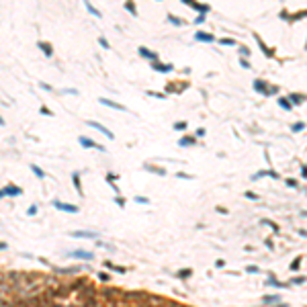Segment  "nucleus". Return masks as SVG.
Wrapping results in <instances>:
<instances>
[{
  "label": "nucleus",
  "mask_w": 307,
  "mask_h": 307,
  "mask_svg": "<svg viewBox=\"0 0 307 307\" xmlns=\"http://www.w3.org/2000/svg\"><path fill=\"white\" fill-rule=\"evenodd\" d=\"M53 207H55V209H60V211H66V213H78V207H76V205L61 203V201H57V199L53 201Z\"/></svg>",
  "instance_id": "f257e3e1"
},
{
  "label": "nucleus",
  "mask_w": 307,
  "mask_h": 307,
  "mask_svg": "<svg viewBox=\"0 0 307 307\" xmlns=\"http://www.w3.org/2000/svg\"><path fill=\"white\" fill-rule=\"evenodd\" d=\"M2 197H6V195H10V197H19L20 195V188L19 186H14V184H8V186H4L2 188V192H0Z\"/></svg>",
  "instance_id": "f03ea898"
},
{
  "label": "nucleus",
  "mask_w": 307,
  "mask_h": 307,
  "mask_svg": "<svg viewBox=\"0 0 307 307\" xmlns=\"http://www.w3.org/2000/svg\"><path fill=\"white\" fill-rule=\"evenodd\" d=\"M70 256H74V258H80V260H92V258H94V254H92V252H86V250H74V252L70 254Z\"/></svg>",
  "instance_id": "7ed1b4c3"
},
{
  "label": "nucleus",
  "mask_w": 307,
  "mask_h": 307,
  "mask_svg": "<svg viewBox=\"0 0 307 307\" xmlns=\"http://www.w3.org/2000/svg\"><path fill=\"white\" fill-rule=\"evenodd\" d=\"M78 141H80V145H82V148H96V150L104 152V148H102V145H96V143H94V139H88V137H80Z\"/></svg>",
  "instance_id": "20e7f679"
},
{
  "label": "nucleus",
  "mask_w": 307,
  "mask_h": 307,
  "mask_svg": "<svg viewBox=\"0 0 307 307\" xmlns=\"http://www.w3.org/2000/svg\"><path fill=\"white\" fill-rule=\"evenodd\" d=\"M88 125H90V127H94V129H98V131L102 133V135H107L109 139H113V137H115V135H113V133H111L109 129H107V127H102L101 123H96V121H88Z\"/></svg>",
  "instance_id": "39448f33"
},
{
  "label": "nucleus",
  "mask_w": 307,
  "mask_h": 307,
  "mask_svg": "<svg viewBox=\"0 0 307 307\" xmlns=\"http://www.w3.org/2000/svg\"><path fill=\"white\" fill-rule=\"evenodd\" d=\"M195 39H197V41H207V43H213V41H215V37H213V35H209V33L199 31V33L195 35Z\"/></svg>",
  "instance_id": "423d86ee"
},
{
  "label": "nucleus",
  "mask_w": 307,
  "mask_h": 307,
  "mask_svg": "<svg viewBox=\"0 0 307 307\" xmlns=\"http://www.w3.org/2000/svg\"><path fill=\"white\" fill-rule=\"evenodd\" d=\"M39 49L43 51V53L47 55V57H51L53 55V49H51V45L49 43H45V41H39Z\"/></svg>",
  "instance_id": "0eeeda50"
},
{
  "label": "nucleus",
  "mask_w": 307,
  "mask_h": 307,
  "mask_svg": "<svg viewBox=\"0 0 307 307\" xmlns=\"http://www.w3.org/2000/svg\"><path fill=\"white\" fill-rule=\"evenodd\" d=\"M74 238H98L96 232H72Z\"/></svg>",
  "instance_id": "6e6552de"
},
{
  "label": "nucleus",
  "mask_w": 307,
  "mask_h": 307,
  "mask_svg": "<svg viewBox=\"0 0 307 307\" xmlns=\"http://www.w3.org/2000/svg\"><path fill=\"white\" fill-rule=\"evenodd\" d=\"M152 68L158 70V72H172V66H164V64H158V60H156V61H152Z\"/></svg>",
  "instance_id": "1a4fd4ad"
},
{
  "label": "nucleus",
  "mask_w": 307,
  "mask_h": 307,
  "mask_svg": "<svg viewBox=\"0 0 307 307\" xmlns=\"http://www.w3.org/2000/svg\"><path fill=\"white\" fill-rule=\"evenodd\" d=\"M139 55L148 57V60H158V53H154V51H150V49H145V47H139Z\"/></svg>",
  "instance_id": "9d476101"
},
{
  "label": "nucleus",
  "mask_w": 307,
  "mask_h": 307,
  "mask_svg": "<svg viewBox=\"0 0 307 307\" xmlns=\"http://www.w3.org/2000/svg\"><path fill=\"white\" fill-rule=\"evenodd\" d=\"M101 104H107V107H111V109H115V111H125V107H121V104H117V102H113V101H107V98H101Z\"/></svg>",
  "instance_id": "9b49d317"
},
{
  "label": "nucleus",
  "mask_w": 307,
  "mask_h": 307,
  "mask_svg": "<svg viewBox=\"0 0 307 307\" xmlns=\"http://www.w3.org/2000/svg\"><path fill=\"white\" fill-rule=\"evenodd\" d=\"M254 88L258 90V92H262V94H266L268 86H266V82H264V80H254Z\"/></svg>",
  "instance_id": "f8f14e48"
},
{
  "label": "nucleus",
  "mask_w": 307,
  "mask_h": 307,
  "mask_svg": "<svg viewBox=\"0 0 307 307\" xmlns=\"http://www.w3.org/2000/svg\"><path fill=\"white\" fill-rule=\"evenodd\" d=\"M254 39L258 41V45H260V49H262V51H264V55H266V57H272V49H268V47H266L264 43H262V41H260V37H258V35H254Z\"/></svg>",
  "instance_id": "ddd939ff"
},
{
  "label": "nucleus",
  "mask_w": 307,
  "mask_h": 307,
  "mask_svg": "<svg viewBox=\"0 0 307 307\" xmlns=\"http://www.w3.org/2000/svg\"><path fill=\"white\" fill-rule=\"evenodd\" d=\"M72 182H74V186H76V191L82 195V186H80V176H78V172H74L72 174Z\"/></svg>",
  "instance_id": "4468645a"
},
{
  "label": "nucleus",
  "mask_w": 307,
  "mask_h": 307,
  "mask_svg": "<svg viewBox=\"0 0 307 307\" xmlns=\"http://www.w3.org/2000/svg\"><path fill=\"white\" fill-rule=\"evenodd\" d=\"M84 4H86V8H88V13H90V14H94V16H98V19H101V10H96V8L90 4L88 0H84Z\"/></svg>",
  "instance_id": "2eb2a0df"
},
{
  "label": "nucleus",
  "mask_w": 307,
  "mask_h": 307,
  "mask_svg": "<svg viewBox=\"0 0 307 307\" xmlns=\"http://www.w3.org/2000/svg\"><path fill=\"white\" fill-rule=\"evenodd\" d=\"M192 8H195L197 13H201V14H205L207 10H209V6H207V4H199V2H195V4H192Z\"/></svg>",
  "instance_id": "dca6fc26"
},
{
  "label": "nucleus",
  "mask_w": 307,
  "mask_h": 307,
  "mask_svg": "<svg viewBox=\"0 0 307 307\" xmlns=\"http://www.w3.org/2000/svg\"><path fill=\"white\" fill-rule=\"evenodd\" d=\"M262 301H264V303H280V297H276V295H266Z\"/></svg>",
  "instance_id": "f3484780"
},
{
  "label": "nucleus",
  "mask_w": 307,
  "mask_h": 307,
  "mask_svg": "<svg viewBox=\"0 0 307 307\" xmlns=\"http://www.w3.org/2000/svg\"><path fill=\"white\" fill-rule=\"evenodd\" d=\"M31 170L35 172V176H39V178H43V176H45V172L41 170V168L37 166V164H31Z\"/></svg>",
  "instance_id": "a211bd4d"
},
{
  "label": "nucleus",
  "mask_w": 307,
  "mask_h": 307,
  "mask_svg": "<svg viewBox=\"0 0 307 307\" xmlns=\"http://www.w3.org/2000/svg\"><path fill=\"white\" fill-rule=\"evenodd\" d=\"M279 104L283 107V109H287V111H291V109H293L291 101H287V98H279Z\"/></svg>",
  "instance_id": "6ab92c4d"
},
{
  "label": "nucleus",
  "mask_w": 307,
  "mask_h": 307,
  "mask_svg": "<svg viewBox=\"0 0 307 307\" xmlns=\"http://www.w3.org/2000/svg\"><path fill=\"white\" fill-rule=\"evenodd\" d=\"M178 143H180L182 148H184V145H192V143H195V137H182Z\"/></svg>",
  "instance_id": "aec40b11"
},
{
  "label": "nucleus",
  "mask_w": 307,
  "mask_h": 307,
  "mask_svg": "<svg viewBox=\"0 0 307 307\" xmlns=\"http://www.w3.org/2000/svg\"><path fill=\"white\" fill-rule=\"evenodd\" d=\"M104 266H107V268H111V270H115V272H125V268L115 266V264H111V262H104Z\"/></svg>",
  "instance_id": "412c9836"
},
{
  "label": "nucleus",
  "mask_w": 307,
  "mask_h": 307,
  "mask_svg": "<svg viewBox=\"0 0 307 307\" xmlns=\"http://www.w3.org/2000/svg\"><path fill=\"white\" fill-rule=\"evenodd\" d=\"M168 20H170L174 27H180V25H182V20L178 19V16H172V14H168Z\"/></svg>",
  "instance_id": "4be33fe9"
},
{
  "label": "nucleus",
  "mask_w": 307,
  "mask_h": 307,
  "mask_svg": "<svg viewBox=\"0 0 307 307\" xmlns=\"http://www.w3.org/2000/svg\"><path fill=\"white\" fill-rule=\"evenodd\" d=\"M191 272H192L191 268H182V270H178V276H180V279H186V276H191Z\"/></svg>",
  "instance_id": "5701e85b"
},
{
  "label": "nucleus",
  "mask_w": 307,
  "mask_h": 307,
  "mask_svg": "<svg viewBox=\"0 0 307 307\" xmlns=\"http://www.w3.org/2000/svg\"><path fill=\"white\" fill-rule=\"evenodd\" d=\"M266 283H268V285H272V287H279V289H280V287H285V285H283V283H279V280L274 279V276H270V279L266 280Z\"/></svg>",
  "instance_id": "b1692460"
},
{
  "label": "nucleus",
  "mask_w": 307,
  "mask_h": 307,
  "mask_svg": "<svg viewBox=\"0 0 307 307\" xmlns=\"http://www.w3.org/2000/svg\"><path fill=\"white\" fill-rule=\"evenodd\" d=\"M125 8H127V10H129L131 14H135V13H137V10H135V6H133V2H131V0H127V4H125Z\"/></svg>",
  "instance_id": "393cba45"
},
{
  "label": "nucleus",
  "mask_w": 307,
  "mask_h": 307,
  "mask_svg": "<svg viewBox=\"0 0 307 307\" xmlns=\"http://www.w3.org/2000/svg\"><path fill=\"white\" fill-rule=\"evenodd\" d=\"M291 101H293V102H303V101H305V96H301V94H291Z\"/></svg>",
  "instance_id": "a878e982"
},
{
  "label": "nucleus",
  "mask_w": 307,
  "mask_h": 307,
  "mask_svg": "<svg viewBox=\"0 0 307 307\" xmlns=\"http://www.w3.org/2000/svg\"><path fill=\"white\" fill-rule=\"evenodd\" d=\"M291 129H293L295 133H297V131H301V129H305V125H303V123H295V125H293V127H291Z\"/></svg>",
  "instance_id": "bb28decb"
},
{
  "label": "nucleus",
  "mask_w": 307,
  "mask_h": 307,
  "mask_svg": "<svg viewBox=\"0 0 307 307\" xmlns=\"http://www.w3.org/2000/svg\"><path fill=\"white\" fill-rule=\"evenodd\" d=\"M219 43H221V45H236V41H233V39H221Z\"/></svg>",
  "instance_id": "cd10ccee"
},
{
  "label": "nucleus",
  "mask_w": 307,
  "mask_h": 307,
  "mask_svg": "<svg viewBox=\"0 0 307 307\" xmlns=\"http://www.w3.org/2000/svg\"><path fill=\"white\" fill-rule=\"evenodd\" d=\"M174 127H176V129H186V123H184V121H178Z\"/></svg>",
  "instance_id": "c85d7f7f"
},
{
  "label": "nucleus",
  "mask_w": 307,
  "mask_h": 307,
  "mask_svg": "<svg viewBox=\"0 0 307 307\" xmlns=\"http://www.w3.org/2000/svg\"><path fill=\"white\" fill-rule=\"evenodd\" d=\"M27 213H29V215H35V213H37V205H31Z\"/></svg>",
  "instance_id": "c756f323"
},
{
  "label": "nucleus",
  "mask_w": 307,
  "mask_h": 307,
  "mask_svg": "<svg viewBox=\"0 0 307 307\" xmlns=\"http://www.w3.org/2000/svg\"><path fill=\"white\" fill-rule=\"evenodd\" d=\"M295 285H301V283H305V276H297V279H293Z\"/></svg>",
  "instance_id": "7c9ffc66"
},
{
  "label": "nucleus",
  "mask_w": 307,
  "mask_h": 307,
  "mask_svg": "<svg viewBox=\"0 0 307 307\" xmlns=\"http://www.w3.org/2000/svg\"><path fill=\"white\" fill-rule=\"evenodd\" d=\"M135 203H141V205H145V203H148V199H145V197H135Z\"/></svg>",
  "instance_id": "2f4dec72"
},
{
  "label": "nucleus",
  "mask_w": 307,
  "mask_h": 307,
  "mask_svg": "<svg viewBox=\"0 0 307 307\" xmlns=\"http://www.w3.org/2000/svg\"><path fill=\"white\" fill-rule=\"evenodd\" d=\"M98 43H101L102 47H107V49H109V43H107V39H104V37H101V39H98Z\"/></svg>",
  "instance_id": "473e14b6"
},
{
  "label": "nucleus",
  "mask_w": 307,
  "mask_h": 307,
  "mask_svg": "<svg viewBox=\"0 0 307 307\" xmlns=\"http://www.w3.org/2000/svg\"><path fill=\"white\" fill-rule=\"evenodd\" d=\"M276 90H279V88H276V86H268V90H266V94H274Z\"/></svg>",
  "instance_id": "72a5a7b5"
},
{
  "label": "nucleus",
  "mask_w": 307,
  "mask_h": 307,
  "mask_svg": "<svg viewBox=\"0 0 307 307\" xmlns=\"http://www.w3.org/2000/svg\"><path fill=\"white\" fill-rule=\"evenodd\" d=\"M239 64H242V68H250V61H246V60H239Z\"/></svg>",
  "instance_id": "f704fd0d"
},
{
  "label": "nucleus",
  "mask_w": 307,
  "mask_h": 307,
  "mask_svg": "<svg viewBox=\"0 0 307 307\" xmlns=\"http://www.w3.org/2000/svg\"><path fill=\"white\" fill-rule=\"evenodd\" d=\"M291 268H293V270H297V268H299V258H297L293 264H291Z\"/></svg>",
  "instance_id": "c9c22d12"
},
{
  "label": "nucleus",
  "mask_w": 307,
  "mask_h": 307,
  "mask_svg": "<svg viewBox=\"0 0 307 307\" xmlns=\"http://www.w3.org/2000/svg\"><path fill=\"white\" fill-rule=\"evenodd\" d=\"M117 205H121V207H125V199H121V197H117Z\"/></svg>",
  "instance_id": "e433bc0d"
},
{
  "label": "nucleus",
  "mask_w": 307,
  "mask_h": 307,
  "mask_svg": "<svg viewBox=\"0 0 307 307\" xmlns=\"http://www.w3.org/2000/svg\"><path fill=\"white\" fill-rule=\"evenodd\" d=\"M239 53H242V55H248L250 51H248V47H239Z\"/></svg>",
  "instance_id": "4c0bfd02"
},
{
  "label": "nucleus",
  "mask_w": 307,
  "mask_h": 307,
  "mask_svg": "<svg viewBox=\"0 0 307 307\" xmlns=\"http://www.w3.org/2000/svg\"><path fill=\"white\" fill-rule=\"evenodd\" d=\"M248 272L254 274V272H258V268H256V266H248Z\"/></svg>",
  "instance_id": "58836bf2"
},
{
  "label": "nucleus",
  "mask_w": 307,
  "mask_h": 307,
  "mask_svg": "<svg viewBox=\"0 0 307 307\" xmlns=\"http://www.w3.org/2000/svg\"><path fill=\"white\" fill-rule=\"evenodd\" d=\"M41 88H43V90H51V86H49V84H45V82H41Z\"/></svg>",
  "instance_id": "ea45409f"
},
{
  "label": "nucleus",
  "mask_w": 307,
  "mask_h": 307,
  "mask_svg": "<svg viewBox=\"0 0 307 307\" xmlns=\"http://www.w3.org/2000/svg\"><path fill=\"white\" fill-rule=\"evenodd\" d=\"M41 113H43V115H51V111L45 109V107H41Z\"/></svg>",
  "instance_id": "a19ab883"
},
{
  "label": "nucleus",
  "mask_w": 307,
  "mask_h": 307,
  "mask_svg": "<svg viewBox=\"0 0 307 307\" xmlns=\"http://www.w3.org/2000/svg\"><path fill=\"white\" fill-rule=\"evenodd\" d=\"M301 174H303V178H307V166H303V168H301Z\"/></svg>",
  "instance_id": "79ce46f5"
},
{
  "label": "nucleus",
  "mask_w": 307,
  "mask_h": 307,
  "mask_svg": "<svg viewBox=\"0 0 307 307\" xmlns=\"http://www.w3.org/2000/svg\"><path fill=\"white\" fill-rule=\"evenodd\" d=\"M182 2H184V4H188V6H192V4H195V0H182Z\"/></svg>",
  "instance_id": "37998d69"
}]
</instances>
